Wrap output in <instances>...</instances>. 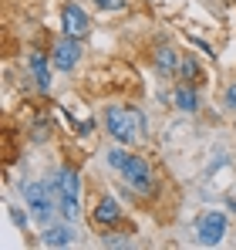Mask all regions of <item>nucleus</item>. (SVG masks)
Instances as JSON below:
<instances>
[{
    "label": "nucleus",
    "mask_w": 236,
    "mask_h": 250,
    "mask_svg": "<svg viewBox=\"0 0 236 250\" xmlns=\"http://www.w3.org/2000/svg\"><path fill=\"white\" fill-rule=\"evenodd\" d=\"M78 54H81L78 38H68V34H64V41L54 44V68H61V71H71V68L78 64Z\"/></svg>",
    "instance_id": "nucleus-5"
},
{
    "label": "nucleus",
    "mask_w": 236,
    "mask_h": 250,
    "mask_svg": "<svg viewBox=\"0 0 236 250\" xmlns=\"http://www.w3.org/2000/svg\"><path fill=\"white\" fill-rule=\"evenodd\" d=\"M98 7H101V10H121L125 0H98Z\"/></svg>",
    "instance_id": "nucleus-15"
},
{
    "label": "nucleus",
    "mask_w": 236,
    "mask_h": 250,
    "mask_svg": "<svg viewBox=\"0 0 236 250\" xmlns=\"http://www.w3.org/2000/svg\"><path fill=\"white\" fill-rule=\"evenodd\" d=\"M179 71H182L186 78H196V61H193V58H182V61H179Z\"/></svg>",
    "instance_id": "nucleus-14"
},
{
    "label": "nucleus",
    "mask_w": 236,
    "mask_h": 250,
    "mask_svg": "<svg viewBox=\"0 0 236 250\" xmlns=\"http://www.w3.org/2000/svg\"><path fill=\"white\" fill-rule=\"evenodd\" d=\"M44 244L47 247H68L71 244V230L68 227H51V230H44Z\"/></svg>",
    "instance_id": "nucleus-9"
},
{
    "label": "nucleus",
    "mask_w": 236,
    "mask_h": 250,
    "mask_svg": "<svg viewBox=\"0 0 236 250\" xmlns=\"http://www.w3.org/2000/svg\"><path fill=\"white\" fill-rule=\"evenodd\" d=\"M121 172H125V179H128L132 189H138V193H152V172H149V166H145V159L128 156V163L121 166Z\"/></svg>",
    "instance_id": "nucleus-4"
},
{
    "label": "nucleus",
    "mask_w": 236,
    "mask_h": 250,
    "mask_svg": "<svg viewBox=\"0 0 236 250\" xmlns=\"http://www.w3.org/2000/svg\"><path fill=\"white\" fill-rule=\"evenodd\" d=\"M156 64H158V71H162V75H172V71L179 68V58H176V51H172V47H162V51L156 54Z\"/></svg>",
    "instance_id": "nucleus-11"
},
{
    "label": "nucleus",
    "mask_w": 236,
    "mask_h": 250,
    "mask_svg": "<svg viewBox=\"0 0 236 250\" xmlns=\"http://www.w3.org/2000/svg\"><path fill=\"white\" fill-rule=\"evenodd\" d=\"M125 163H128V152H121V149H112V152H108V166L121 169Z\"/></svg>",
    "instance_id": "nucleus-13"
},
{
    "label": "nucleus",
    "mask_w": 236,
    "mask_h": 250,
    "mask_svg": "<svg viewBox=\"0 0 236 250\" xmlns=\"http://www.w3.org/2000/svg\"><path fill=\"white\" fill-rule=\"evenodd\" d=\"M95 220H98V223H115V220H118V203L112 200V196H105V200L98 203V209H95Z\"/></svg>",
    "instance_id": "nucleus-10"
},
{
    "label": "nucleus",
    "mask_w": 236,
    "mask_h": 250,
    "mask_svg": "<svg viewBox=\"0 0 236 250\" xmlns=\"http://www.w3.org/2000/svg\"><path fill=\"white\" fill-rule=\"evenodd\" d=\"M176 105H179L182 112H196V108H199V98H196V91L182 84V88L176 91Z\"/></svg>",
    "instance_id": "nucleus-12"
},
{
    "label": "nucleus",
    "mask_w": 236,
    "mask_h": 250,
    "mask_svg": "<svg viewBox=\"0 0 236 250\" xmlns=\"http://www.w3.org/2000/svg\"><path fill=\"white\" fill-rule=\"evenodd\" d=\"M61 24H64V34H68V38H84V34H88V14L81 10L78 3H68V7H64Z\"/></svg>",
    "instance_id": "nucleus-6"
},
{
    "label": "nucleus",
    "mask_w": 236,
    "mask_h": 250,
    "mask_svg": "<svg viewBox=\"0 0 236 250\" xmlns=\"http://www.w3.org/2000/svg\"><path fill=\"white\" fill-rule=\"evenodd\" d=\"M31 68H34L38 88H40V91H47V88H51V75H47V61H44V54H40V51L31 54Z\"/></svg>",
    "instance_id": "nucleus-8"
},
{
    "label": "nucleus",
    "mask_w": 236,
    "mask_h": 250,
    "mask_svg": "<svg viewBox=\"0 0 236 250\" xmlns=\"http://www.w3.org/2000/svg\"><path fill=\"white\" fill-rule=\"evenodd\" d=\"M105 128H108V135H112L115 142L128 146V142H135L138 132H142V115L132 112V108H125V105H112V108L105 112Z\"/></svg>",
    "instance_id": "nucleus-1"
},
{
    "label": "nucleus",
    "mask_w": 236,
    "mask_h": 250,
    "mask_svg": "<svg viewBox=\"0 0 236 250\" xmlns=\"http://www.w3.org/2000/svg\"><path fill=\"white\" fill-rule=\"evenodd\" d=\"M223 233H226V216H223L219 209H209V213H202V216H199V223H196L199 244L213 247V244H219V240H223Z\"/></svg>",
    "instance_id": "nucleus-3"
},
{
    "label": "nucleus",
    "mask_w": 236,
    "mask_h": 250,
    "mask_svg": "<svg viewBox=\"0 0 236 250\" xmlns=\"http://www.w3.org/2000/svg\"><path fill=\"white\" fill-rule=\"evenodd\" d=\"M58 200L61 203H78L81 200V179L75 169H61L58 172Z\"/></svg>",
    "instance_id": "nucleus-7"
},
{
    "label": "nucleus",
    "mask_w": 236,
    "mask_h": 250,
    "mask_svg": "<svg viewBox=\"0 0 236 250\" xmlns=\"http://www.w3.org/2000/svg\"><path fill=\"white\" fill-rule=\"evenodd\" d=\"M226 105H230V108L236 112V82L230 84V88H226Z\"/></svg>",
    "instance_id": "nucleus-16"
},
{
    "label": "nucleus",
    "mask_w": 236,
    "mask_h": 250,
    "mask_svg": "<svg viewBox=\"0 0 236 250\" xmlns=\"http://www.w3.org/2000/svg\"><path fill=\"white\" fill-rule=\"evenodd\" d=\"M58 196V186H44V183H31L27 189H24V200H27V207L31 213L38 216V220H47L51 216V200Z\"/></svg>",
    "instance_id": "nucleus-2"
}]
</instances>
